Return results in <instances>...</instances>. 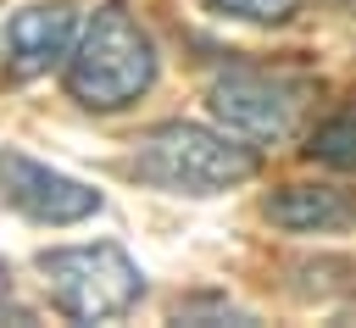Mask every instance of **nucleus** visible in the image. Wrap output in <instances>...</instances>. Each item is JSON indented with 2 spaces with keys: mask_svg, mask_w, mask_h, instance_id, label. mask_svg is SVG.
<instances>
[{
  "mask_svg": "<svg viewBox=\"0 0 356 328\" xmlns=\"http://www.w3.org/2000/svg\"><path fill=\"white\" fill-rule=\"evenodd\" d=\"M306 83L300 78H284V72H256V67H234V72H217L211 89H206V106L211 117L250 139V145H273V139H289L295 122H300V106H306Z\"/></svg>",
  "mask_w": 356,
  "mask_h": 328,
  "instance_id": "nucleus-4",
  "label": "nucleus"
},
{
  "mask_svg": "<svg viewBox=\"0 0 356 328\" xmlns=\"http://www.w3.org/2000/svg\"><path fill=\"white\" fill-rule=\"evenodd\" d=\"M83 22H78V6L72 0H33L22 11H11L6 22V78L11 83H33L56 67H67L72 44H78Z\"/></svg>",
  "mask_w": 356,
  "mask_h": 328,
  "instance_id": "nucleus-6",
  "label": "nucleus"
},
{
  "mask_svg": "<svg viewBox=\"0 0 356 328\" xmlns=\"http://www.w3.org/2000/svg\"><path fill=\"white\" fill-rule=\"evenodd\" d=\"M256 145L228 133V128H206V122H161L134 145L128 172L150 189L167 195H222L245 178H256Z\"/></svg>",
  "mask_w": 356,
  "mask_h": 328,
  "instance_id": "nucleus-2",
  "label": "nucleus"
},
{
  "mask_svg": "<svg viewBox=\"0 0 356 328\" xmlns=\"http://www.w3.org/2000/svg\"><path fill=\"white\" fill-rule=\"evenodd\" d=\"M0 200H6L17 217L44 222V228L83 222V217H95V211L106 206L100 189L56 172V167H44V161H33V156H22V150H0Z\"/></svg>",
  "mask_w": 356,
  "mask_h": 328,
  "instance_id": "nucleus-5",
  "label": "nucleus"
},
{
  "mask_svg": "<svg viewBox=\"0 0 356 328\" xmlns=\"http://www.w3.org/2000/svg\"><path fill=\"white\" fill-rule=\"evenodd\" d=\"M306 156L334 167V172H356V95H345L306 139Z\"/></svg>",
  "mask_w": 356,
  "mask_h": 328,
  "instance_id": "nucleus-8",
  "label": "nucleus"
},
{
  "mask_svg": "<svg viewBox=\"0 0 356 328\" xmlns=\"http://www.w3.org/2000/svg\"><path fill=\"white\" fill-rule=\"evenodd\" d=\"M156 72H161V56L145 22L128 6H100L67 56V95L83 111H122L139 95H150Z\"/></svg>",
  "mask_w": 356,
  "mask_h": 328,
  "instance_id": "nucleus-1",
  "label": "nucleus"
},
{
  "mask_svg": "<svg viewBox=\"0 0 356 328\" xmlns=\"http://www.w3.org/2000/svg\"><path fill=\"white\" fill-rule=\"evenodd\" d=\"M206 11L228 17V22H256V28H278L300 11V0H206Z\"/></svg>",
  "mask_w": 356,
  "mask_h": 328,
  "instance_id": "nucleus-9",
  "label": "nucleus"
},
{
  "mask_svg": "<svg viewBox=\"0 0 356 328\" xmlns=\"http://www.w3.org/2000/svg\"><path fill=\"white\" fill-rule=\"evenodd\" d=\"M267 222L284 233H350L356 228V189L339 183H284L267 195Z\"/></svg>",
  "mask_w": 356,
  "mask_h": 328,
  "instance_id": "nucleus-7",
  "label": "nucleus"
},
{
  "mask_svg": "<svg viewBox=\"0 0 356 328\" xmlns=\"http://www.w3.org/2000/svg\"><path fill=\"white\" fill-rule=\"evenodd\" d=\"M39 272H44L50 300H56L72 322H111V317L134 311L139 295H145L139 261H134L122 245H111V239L39 250Z\"/></svg>",
  "mask_w": 356,
  "mask_h": 328,
  "instance_id": "nucleus-3",
  "label": "nucleus"
}]
</instances>
